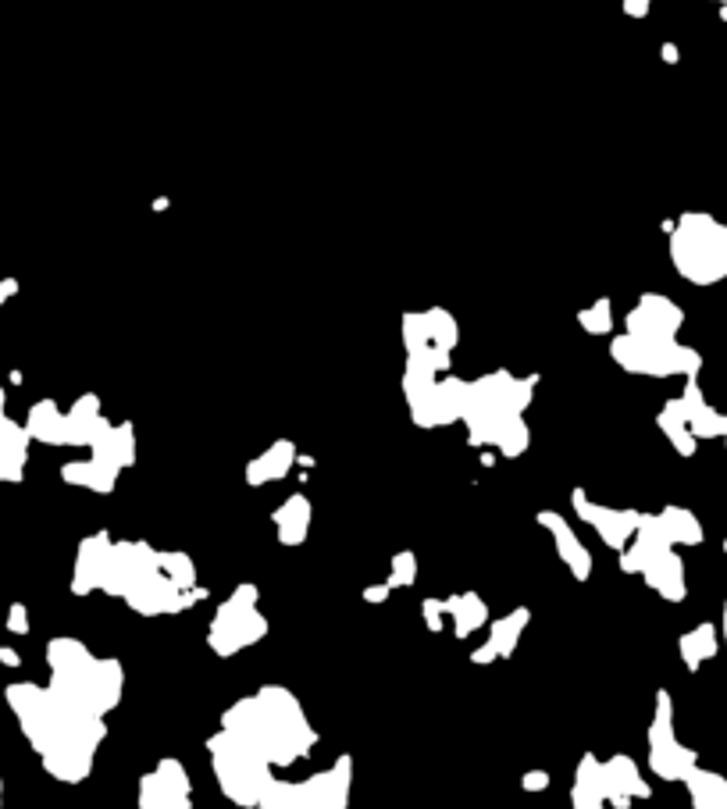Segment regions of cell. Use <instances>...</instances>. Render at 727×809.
<instances>
[{"label":"cell","mask_w":727,"mask_h":809,"mask_svg":"<svg viewBox=\"0 0 727 809\" xmlns=\"http://www.w3.org/2000/svg\"><path fill=\"white\" fill-rule=\"evenodd\" d=\"M688 792H692V802L703 809H727V781L720 774H710V770L695 767L692 774L685 777Z\"/></svg>","instance_id":"obj_13"},{"label":"cell","mask_w":727,"mask_h":809,"mask_svg":"<svg viewBox=\"0 0 727 809\" xmlns=\"http://www.w3.org/2000/svg\"><path fill=\"white\" fill-rule=\"evenodd\" d=\"M225 731L250 742L271 767H289L307 756L314 745L311 724L303 720L300 706L282 688H261L254 699H243L225 717Z\"/></svg>","instance_id":"obj_1"},{"label":"cell","mask_w":727,"mask_h":809,"mask_svg":"<svg viewBox=\"0 0 727 809\" xmlns=\"http://www.w3.org/2000/svg\"><path fill=\"white\" fill-rule=\"evenodd\" d=\"M646 8H649V0H624V11H628V15H646Z\"/></svg>","instance_id":"obj_25"},{"label":"cell","mask_w":727,"mask_h":809,"mask_svg":"<svg viewBox=\"0 0 727 809\" xmlns=\"http://www.w3.org/2000/svg\"><path fill=\"white\" fill-rule=\"evenodd\" d=\"M29 435H36L40 442H50V446H68V414H61L54 403H36L33 414H29Z\"/></svg>","instance_id":"obj_12"},{"label":"cell","mask_w":727,"mask_h":809,"mask_svg":"<svg viewBox=\"0 0 727 809\" xmlns=\"http://www.w3.org/2000/svg\"><path fill=\"white\" fill-rule=\"evenodd\" d=\"M524 621H528V610H517L514 617H507V621H499L496 628H492V642L482 649V653H474V660H492V656H507L510 649H514L517 635H521Z\"/></svg>","instance_id":"obj_20"},{"label":"cell","mask_w":727,"mask_h":809,"mask_svg":"<svg viewBox=\"0 0 727 809\" xmlns=\"http://www.w3.org/2000/svg\"><path fill=\"white\" fill-rule=\"evenodd\" d=\"M574 507H578V514L585 517V521L596 524V532L603 535L606 546L621 549V546H628V542L635 539V532H638V514H628V510H606V507H596V503H589V499L581 496V492H574Z\"/></svg>","instance_id":"obj_10"},{"label":"cell","mask_w":727,"mask_h":809,"mask_svg":"<svg viewBox=\"0 0 727 809\" xmlns=\"http://www.w3.org/2000/svg\"><path fill=\"white\" fill-rule=\"evenodd\" d=\"M414 556L410 553H403L400 560H396V574H393V581H389V585H410V581H414Z\"/></svg>","instance_id":"obj_23"},{"label":"cell","mask_w":727,"mask_h":809,"mask_svg":"<svg viewBox=\"0 0 727 809\" xmlns=\"http://www.w3.org/2000/svg\"><path fill=\"white\" fill-rule=\"evenodd\" d=\"M211 756L225 795L243 802V806H261L271 788V763L264 760L261 752L239 735H232V731H221L211 742Z\"/></svg>","instance_id":"obj_4"},{"label":"cell","mask_w":727,"mask_h":809,"mask_svg":"<svg viewBox=\"0 0 727 809\" xmlns=\"http://www.w3.org/2000/svg\"><path fill=\"white\" fill-rule=\"evenodd\" d=\"M542 524L546 528H553L556 535V546H560V553H564V560L571 564V571L578 574V578H589V553H585V546H581L578 539H574V532L567 528L564 521L556 514H542Z\"/></svg>","instance_id":"obj_15"},{"label":"cell","mask_w":727,"mask_h":809,"mask_svg":"<svg viewBox=\"0 0 727 809\" xmlns=\"http://www.w3.org/2000/svg\"><path fill=\"white\" fill-rule=\"evenodd\" d=\"M47 660L54 667V692L72 699V703L86 706V710L104 717L122 695V671L118 663L93 660L86 646H79L75 638H58L47 646Z\"/></svg>","instance_id":"obj_2"},{"label":"cell","mask_w":727,"mask_h":809,"mask_svg":"<svg viewBox=\"0 0 727 809\" xmlns=\"http://www.w3.org/2000/svg\"><path fill=\"white\" fill-rule=\"evenodd\" d=\"M724 638H727V606H724Z\"/></svg>","instance_id":"obj_28"},{"label":"cell","mask_w":727,"mask_h":809,"mask_svg":"<svg viewBox=\"0 0 727 809\" xmlns=\"http://www.w3.org/2000/svg\"><path fill=\"white\" fill-rule=\"evenodd\" d=\"M0 660H4V663H11V667H15V663H18V656L11 653V649H0Z\"/></svg>","instance_id":"obj_27"},{"label":"cell","mask_w":727,"mask_h":809,"mask_svg":"<svg viewBox=\"0 0 727 809\" xmlns=\"http://www.w3.org/2000/svg\"><path fill=\"white\" fill-rule=\"evenodd\" d=\"M446 613H453V621H457V635H467V631H474L478 624L485 621V606L478 603L474 596L450 599V603H446Z\"/></svg>","instance_id":"obj_21"},{"label":"cell","mask_w":727,"mask_h":809,"mask_svg":"<svg viewBox=\"0 0 727 809\" xmlns=\"http://www.w3.org/2000/svg\"><path fill=\"white\" fill-rule=\"evenodd\" d=\"M275 524H278V532H282V542L296 546V542L307 535V524H311V503H307L303 496L286 499L282 510L275 514Z\"/></svg>","instance_id":"obj_16"},{"label":"cell","mask_w":727,"mask_h":809,"mask_svg":"<svg viewBox=\"0 0 727 809\" xmlns=\"http://www.w3.org/2000/svg\"><path fill=\"white\" fill-rule=\"evenodd\" d=\"M681 656H685V663L692 671H699L710 656H717V628H713V624H699L695 631H688V635L681 638Z\"/></svg>","instance_id":"obj_18"},{"label":"cell","mask_w":727,"mask_h":809,"mask_svg":"<svg viewBox=\"0 0 727 809\" xmlns=\"http://www.w3.org/2000/svg\"><path fill=\"white\" fill-rule=\"evenodd\" d=\"M254 603H257V589L243 585L229 603L221 606L218 617H214V628H211L214 653L236 656L239 649L250 646V642H257V638L264 635L268 624H264V617L254 610Z\"/></svg>","instance_id":"obj_6"},{"label":"cell","mask_w":727,"mask_h":809,"mask_svg":"<svg viewBox=\"0 0 727 809\" xmlns=\"http://www.w3.org/2000/svg\"><path fill=\"white\" fill-rule=\"evenodd\" d=\"M189 781L182 774V767L175 760L161 763V770L150 777H143L139 785V802L143 806H186Z\"/></svg>","instance_id":"obj_11"},{"label":"cell","mask_w":727,"mask_h":809,"mask_svg":"<svg viewBox=\"0 0 727 809\" xmlns=\"http://www.w3.org/2000/svg\"><path fill=\"white\" fill-rule=\"evenodd\" d=\"M61 474H65L72 485H86V489L104 492V489H111V485H115L118 467L107 464V460H100V457H90V460H82V464H68Z\"/></svg>","instance_id":"obj_14"},{"label":"cell","mask_w":727,"mask_h":809,"mask_svg":"<svg viewBox=\"0 0 727 809\" xmlns=\"http://www.w3.org/2000/svg\"><path fill=\"white\" fill-rule=\"evenodd\" d=\"M11 631H25L29 628V624H25V610L22 606H15V610H11V624H8Z\"/></svg>","instance_id":"obj_24"},{"label":"cell","mask_w":727,"mask_h":809,"mask_svg":"<svg viewBox=\"0 0 727 809\" xmlns=\"http://www.w3.org/2000/svg\"><path fill=\"white\" fill-rule=\"evenodd\" d=\"M289 464H293V446H289V442H278L261 460H254V464L246 467V478H250V485H264L271 482V478H282V474L289 471Z\"/></svg>","instance_id":"obj_17"},{"label":"cell","mask_w":727,"mask_h":809,"mask_svg":"<svg viewBox=\"0 0 727 809\" xmlns=\"http://www.w3.org/2000/svg\"><path fill=\"white\" fill-rule=\"evenodd\" d=\"M670 257L688 282L713 286L727 275V225L710 214H685L670 236Z\"/></svg>","instance_id":"obj_3"},{"label":"cell","mask_w":727,"mask_h":809,"mask_svg":"<svg viewBox=\"0 0 727 809\" xmlns=\"http://www.w3.org/2000/svg\"><path fill=\"white\" fill-rule=\"evenodd\" d=\"M667 410L685 421V428L695 435V439H717V435H727V414H717V410L703 400V393L695 389V382L685 389V396L670 400Z\"/></svg>","instance_id":"obj_9"},{"label":"cell","mask_w":727,"mask_h":809,"mask_svg":"<svg viewBox=\"0 0 727 809\" xmlns=\"http://www.w3.org/2000/svg\"><path fill=\"white\" fill-rule=\"evenodd\" d=\"M613 357L621 360V368L635 371V375H688L695 378L703 357L688 346H681L678 339H638V336H621L613 343Z\"/></svg>","instance_id":"obj_5"},{"label":"cell","mask_w":727,"mask_h":809,"mask_svg":"<svg viewBox=\"0 0 727 809\" xmlns=\"http://www.w3.org/2000/svg\"><path fill=\"white\" fill-rule=\"evenodd\" d=\"M649 763L663 781H685L695 770V752L674 738V720H670V695H660L653 728H649Z\"/></svg>","instance_id":"obj_7"},{"label":"cell","mask_w":727,"mask_h":809,"mask_svg":"<svg viewBox=\"0 0 727 809\" xmlns=\"http://www.w3.org/2000/svg\"><path fill=\"white\" fill-rule=\"evenodd\" d=\"M524 785H528V788H542V785H546V777H542V774H535V777H528V781H524Z\"/></svg>","instance_id":"obj_26"},{"label":"cell","mask_w":727,"mask_h":809,"mask_svg":"<svg viewBox=\"0 0 727 809\" xmlns=\"http://www.w3.org/2000/svg\"><path fill=\"white\" fill-rule=\"evenodd\" d=\"M678 303H670L667 296H642L638 307L628 314V336L638 339H674L681 328Z\"/></svg>","instance_id":"obj_8"},{"label":"cell","mask_w":727,"mask_h":809,"mask_svg":"<svg viewBox=\"0 0 727 809\" xmlns=\"http://www.w3.org/2000/svg\"><path fill=\"white\" fill-rule=\"evenodd\" d=\"M660 528L667 532L670 542H685V546H695V542H703V524L695 521L688 510L681 507H667L660 514Z\"/></svg>","instance_id":"obj_19"},{"label":"cell","mask_w":727,"mask_h":809,"mask_svg":"<svg viewBox=\"0 0 727 809\" xmlns=\"http://www.w3.org/2000/svg\"><path fill=\"white\" fill-rule=\"evenodd\" d=\"M581 325H585V328H592V332H610V325H613L610 303H606V300H599L596 307H589V311L581 314Z\"/></svg>","instance_id":"obj_22"}]
</instances>
